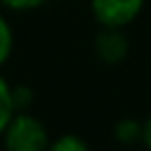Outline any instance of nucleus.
<instances>
[{"instance_id": "1", "label": "nucleus", "mask_w": 151, "mask_h": 151, "mask_svg": "<svg viewBox=\"0 0 151 151\" xmlns=\"http://www.w3.org/2000/svg\"><path fill=\"white\" fill-rule=\"evenodd\" d=\"M0 140L5 151H47L51 138L47 133V127L36 116L29 111H16Z\"/></svg>"}, {"instance_id": "2", "label": "nucleus", "mask_w": 151, "mask_h": 151, "mask_svg": "<svg viewBox=\"0 0 151 151\" xmlns=\"http://www.w3.org/2000/svg\"><path fill=\"white\" fill-rule=\"evenodd\" d=\"M147 0H89L93 20L100 27L127 29L142 14Z\"/></svg>"}, {"instance_id": "3", "label": "nucleus", "mask_w": 151, "mask_h": 151, "mask_svg": "<svg viewBox=\"0 0 151 151\" xmlns=\"http://www.w3.org/2000/svg\"><path fill=\"white\" fill-rule=\"evenodd\" d=\"M129 38L124 29L100 27V31L93 38V51L96 58L104 65H120L129 56Z\"/></svg>"}, {"instance_id": "4", "label": "nucleus", "mask_w": 151, "mask_h": 151, "mask_svg": "<svg viewBox=\"0 0 151 151\" xmlns=\"http://www.w3.org/2000/svg\"><path fill=\"white\" fill-rule=\"evenodd\" d=\"M113 136L120 145H136L142 142V122L136 118H122L113 127Z\"/></svg>"}, {"instance_id": "5", "label": "nucleus", "mask_w": 151, "mask_h": 151, "mask_svg": "<svg viewBox=\"0 0 151 151\" xmlns=\"http://www.w3.org/2000/svg\"><path fill=\"white\" fill-rule=\"evenodd\" d=\"M14 116H16V107H14V100H11V85L0 73V136L5 133L7 124L11 122Z\"/></svg>"}, {"instance_id": "6", "label": "nucleus", "mask_w": 151, "mask_h": 151, "mask_svg": "<svg viewBox=\"0 0 151 151\" xmlns=\"http://www.w3.org/2000/svg\"><path fill=\"white\" fill-rule=\"evenodd\" d=\"M14 45H16V38H14L11 22L7 20V16L0 11V69L9 62L11 53H14Z\"/></svg>"}, {"instance_id": "7", "label": "nucleus", "mask_w": 151, "mask_h": 151, "mask_svg": "<svg viewBox=\"0 0 151 151\" xmlns=\"http://www.w3.org/2000/svg\"><path fill=\"white\" fill-rule=\"evenodd\" d=\"M47 151H91V149L80 136H76V133H65V136H58L56 140L49 142Z\"/></svg>"}, {"instance_id": "8", "label": "nucleus", "mask_w": 151, "mask_h": 151, "mask_svg": "<svg viewBox=\"0 0 151 151\" xmlns=\"http://www.w3.org/2000/svg\"><path fill=\"white\" fill-rule=\"evenodd\" d=\"M11 100L16 111H27L33 102V91L27 85H11Z\"/></svg>"}, {"instance_id": "9", "label": "nucleus", "mask_w": 151, "mask_h": 151, "mask_svg": "<svg viewBox=\"0 0 151 151\" xmlns=\"http://www.w3.org/2000/svg\"><path fill=\"white\" fill-rule=\"evenodd\" d=\"M49 0H0V7L14 14H24V11H36L45 7Z\"/></svg>"}, {"instance_id": "10", "label": "nucleus", "mask_w": 151, "mask_h": 151, "mask_svg": "<svg viewBox=\"0 0 151 151\" xmlns=\"http://www.w3.org/2000/svg\"><path fill=\"white\" fill-rule=\"evenodd\" d=\"M142 145L151 151V113H149V118L142 122Z\"/></svg>"}]
</instances>
